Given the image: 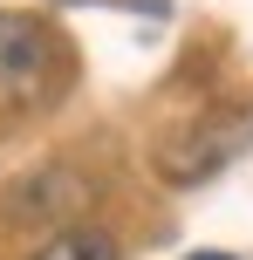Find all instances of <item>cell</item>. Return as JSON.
<instances>
[{"instance_id":"cell-1","label":"cell","mask_w":253,"mask_h":260,"mask_svg":"<svg viewBox=\"0 0 253 260\" xmlns=\"http://www.w3.org/2000/svg\"><path fill=\"white\" fill-rule=\"evenodd\" d=\"M68 76V48L48 21L0 7V103H48Z\"/></svg>"},{"instance_id":"cell-2","label":"cell","mask_w":253,"mask_h":260,"mask_svg":"<svg viewBox=\"0 0 253 260\" xmlns=\"http://www.w3.org/2000/svg\"><path fill=\"white\" fill-rule=\"evenodd\" d=\"M27 260H117V240L96 233V226H68V233H55L48 247H34Z\"/></svg>"},{"instance_id":"cell-3","label":"cell","mask_w":253,"mask_h":260,"mask_svg":"<svg viewBox=\"0 0 253 260\" xmlns=\"http://www.w3.org/2000/svg\"><path fill=\"white\" fill-rule=\"evenodd\" d=\"M192 260H226V253H192Z\"/></svg>"}]
</instances>
